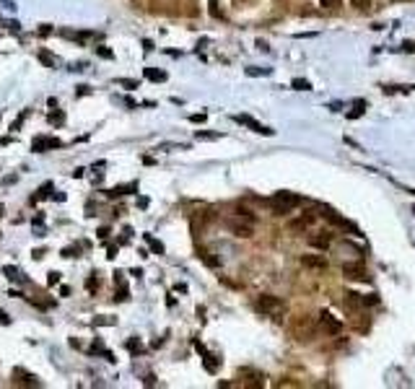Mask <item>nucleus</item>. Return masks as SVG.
I'll return each instance as SVG.
<instances>
[{"label":"nucleus","instance_id":"nucleus-1","mask_svg":"<svg viewBox=\"0 0 415 389\" xmlns=\"http://www.w3.org/2000/svg\"><path fill=\"white\" fill-rule=\"evenodd\" d=\"M226 226L231 228V234L239 236V239H249L252 234H255V215H252L249 210L241 208L236 215H231V218L226 221Z\"/></svg>","mask_w":415,"mask_h":389},{"label":"nucleus","instance_id":"nucleus-2","mask_svg":"<svg viewBox=\"0 0 415 389\" xmlns=\"http://www.w3.org/2000/svg\"><path fill=\"white\" fill-rule=\"evenodd\" d=\"M255 309L265 317H273V319H280L285 314V301L278 299V296H270V293H262L260 299L255 301Z\"/></svg>","mask_w":415,"mask_h":389},{"label":"nucleus","instance_id":"nucleus-3","mask_svg":"<svg viewBox=\"0 0 415 389\" xmlns=\"http://www.w3.org/2000/svg\"><path fill=\"white\" fill-rule=\"evenodd\" d=\"M298 205H301V197H298V194H291V192H275L270 197V208L278 215L291 213L293 208H298Z\"/></svg>","mask_w":415,"mask_h":389},{"label":"nucleus","instance_id":"nucleus-4","mask_svg":"<svg viewBox=\"0 0 415 389\" xmlns=\"http://www.w3.org/2000/svg\"><path fill=\"white\" fill-rule=\"evenodd\" d=\"M291 332L296 340H309L311 335H314V322H311V317H296L293 322H291Z\"/></svg>","mask_w":415,"mask_h":389},{"label":"nucleus","instance_id":"nucleus-5","mask_svg":"<svg viewBox=\"0 0 415 389\" xmlns=\"http://www.w3.org/2000/svg\"><path fill=\"white\" fill-rule=\"evenodd\" d=\"M55 148H63V140H60V138H52V135H39V138L31 140V151H34V153L55 151Z\"/></svg>","mask_w":415,"mask_h":389},{"label":"nucleus","instance_id":"nucleus-6","mask_svg":"<svg viewBox=\"0 0 415 389\" xmlns=\"http://www.w3.org/2000/svg\"><path fill=\"white\" fill-rule=\"evenodd\" d=\"M343 275L348 280H358V283H368V270L361 265V262H348V265H343Z\"/></svg>","mask_w":415,"mask_h":389},{"label":"nucleus","instance_id":"nucleus-7","mask_svg":"<svg viewBox=\"0 0 415 389\" xmlns=\"http://www.w3.org/2000/svg\"><path fill=\"white\" fill-rule=\"evenodd\" d=\"M234 122L244 125V128L255 130V132H260V135H273V132H275V130H270V128H265V125H260L255 117H249V114H236V117H234Z\"/></svg>","mask_w":415,"mask_h":389},{"label":"nucleus","instance_id":"nucleus-8","mask_svg":"<svg viewBox=\"0 0 415 389\" xmlns=\"http://www.w3.org/2000/svg\"><path fill=\"white\" fill-rule=\"evenodd\" d=\"M309 247L314 249H330L332 247V234L330 231H317V234H309Z\"/></svg>","mask_w":415,"mask_h":389},{"label":"nucleus","instance_id":"nucleus-9","mask_svg":"<svg viewBox=\"0 0 415 389\" xmlns=\"http://www.w3.org/2000/svg\"><path fill=\"white\" fill-rule=\"evenodd\" d=\"M319 327L325 329L327 335H338L340 329H343V324L338 322V319H332L330 312H322V314H319Z\"/></svg>","mask_w":415,"mask_h":389},{"label":"nucleus","instance_id":"nucleus-10","mask_svg":"<svg viewBox=\"0 0 415 389\" xmlns=\"http://www.w3.org/2000/svg\"><path fill=\"white\" fill-rule=\"evenodd\" d=\"M301 265L306 270H314V272H325L327 270V259H322V257H314V255H304L301 257Z\"/></svg>","mask_w":415,"mask_h":389},{"label":"nucleus","instance_id":"nucleus-11","mask_svg":"<svg viewBox=\"0 0 415 389\" xmlns=\"http://www.w3.org/2000/svg\"><path fill=\"white\" fill-rule=\"evenodd\" d=\"M325 218H327L330 223H335L338 228H343V231H353V234H355V226H353L350 221H345V218H340V215H338L335 210H325Z\"/></svg>","mask_w":415,"mask_h":389},{"label":"nucleus","instance_id":"nucleus-12","mask_svg":"<svg viewBox=\"0 0 415 389\" xmlns=\"http://www.w3.org/2000/svg\"><path fill=\"white\" fill-rule=\"evenodd\" d=\"M239 376L244 379L247 387H262V384H265V376H262L260 371H249V369H244V371H239Z\"/></svg>","mask_w":415,"mask_h":389},{"label":"nucleus","instance_id":"nucleus-13","mask_svg":"<svg viewBox=\"0 0 415 389\" xmlns=\"http://www.w3.org/2000/svg\"><path fill=\"white\" fill-rule=\"evenodd\" d=\"M314 221H317V215L309 210V213H304L298 221H293V223H291V228H293V231H306V228H309L311 223H314Z\"/></svg>","mask_w":415,"mask_h":389},{"label":"nucleus","instance_id":"nucleus-14","mask_svg":"<svg viewBox=\"0 0 415 389\" xmlns=\"http://www.w3.org/2000/svg\"><path fill=\"white\" fill-rule=\"evenodd\" d=\"M195 348L200 350V356H203V361H205V369L210 371V374H215V369H218V361H215V356H210V353H208L200 342H195Z\"/></svg>","mask_w":415,"mask_h":389},{"label":"nucleus","instance_id":"nucleus-15","mask_svg":"<svg viewBox=\"0 0 415 389\" xmlns=\"http://www.w3.org/2000/svg\"><path fill=\"white\" fill-rule=\"evenodd\" d=\"M145 78H148V81H153V83H161V81H166V73L164 70H156V67H145Z\"/></svg>","mask_w":415,"mask_h":389},{"label":"nucleus","instance_id":"nucleus-16","mask_svg":"<svg viewBox=\"0 0 415 389\" xmlns=\"http://www.w3.org/2000/svg\"><path fill=\"white\" fill-rule=\"evenodd\" d=\"M3 272H5V275H8L10 280H16V283H26V278L21 275V272H18L16 267H10V265H5V267H3Z\"/></svg>","mask_w":415,"mask_h":389},{"label":"nucleus","instance_id":"nucleus-17","mask_svg":"<svg viewBox=\"0 0 415 389\" xmlns=\"http://www.w3.org/2000/svg\"><path fill=\"white\" fill-rule=\"evenodd\" d=\"M195 138H198V140H218V138H221V132H205V130H198V132H195Z\"/></svg>","mask_w":415,"mask_h":389},{"label":"nucleus","instance_id":"nucleus-18","mask_svg":"<svg viewBox=\"0 0 415 389\" xmlns=\"http://www.w3.org/2000/svg\"><path fill=\"white\" fill-rule=\"evenodd\" d=\"M145 242L151 244V249L156 252V255H164V244H161V242H156V239H153L151 234H145Z\"/></svg>","mask_w":415,"mask_h":389},{"label":"nucleus","instance_id":"nucleus-19","mask_svg":"<svg viewBox=\"0 0 415 389\" xmlns=\"http://www.w3.org/2000/svg\"><path fill=\"white\" fill-rule=\"evenodd\" d=\"M50 122H52V125H63V122H65V117L57 112V107H55V112H50Z\"/></svg>","mask_w":415,"mask_h":389},{"label":"nucleus","instance_id":"nucleus-20","mask_svg":"<svg viewBox=\"0 0 415 389\" xmlns=\"http://www.w3.org/2000/svg\"><path fill=\"white\" fill-rule=\"evenodd\" d=\"M200 257L205 259V265H210V267H218V259L210 257V252H200Z\"/></svg>","mask_w":415,"mask_h":389},{"label":"nucleus","instance_id":"nucleus-21","mask_svg":"<svg viewBox=\"0 0 415 389\" xmlns=\"http://www.w3.org/2000/svg\"><path fill=\"white\" fill-rule=\"evenodd\" d=\"M319 5L327 8V10H335V8L340 5V0H319Z\"/></svg>","mask_w":415,"mask_h":389},{"label":"nucleus","instance_id":"nucleus-22","mask_svg":"<svg viewBox=\"0 0 415 389\" xmlns=\"http://www.w3.org/2000/svg\"><path fill=\"white\" fill-rule=\"evenodd\" d=\"M117 83H120V86H125V88H130V91H133V88H138V81H133V78H120Z\"/></svg>","mask_w":415,"mask_h":389},{"label":"nucleus","instance_id":"nucleus-23","mask_svg":"<svg viewBox=\"0 0 415 389\" xmlns=\"http://www.w3.org/2000/svg\"><path fill=\"white\" fill-rule=\"evenodd\" d=\"M86 288H88V291H99V278L91 275V278L86 280Z\"/></svg>","mask_w":415,"mask_h":389},{"label":"nucleus","instance_id":"nucleus-24","mask_svg":"<svg viewBox=\"0 0 415 389\" xmlns=\"http://www.w3.org/2000/svg\"><path fill=\"white\" fill-rule=\"evenodd\" d=\"M39 60H42L44 65H47V67H55V60H52V57H50L47 52H39Z\"/></svg>","mask_w":415,"mask_h":389},{"label":"nucleus","instance_id":"nucleus-25","mask_svg":"<svg viewBox=\"0 0 415 389\" xmlns=\"http://www.w3.org/2000/svg\"><path fill=\"white\" fill-rule=\"evenodd\" d=\"M350 3H353L355 8H358V10H366L368 5H371V0H350Z\"/></svg>","mask_w":415,"mask_h":389},{"label":"nucleus","instance_id":"nucleus-26","mask_svg":"<svg viewBox=\"0 0 415 389\" xmlns=\"http://www.w3.org/2000/svg\"><path fill=\"white\" fill-rule=\"evenodd\" d=\"M293 86H296L298 91H309V88H311V86H309L306 81H301V78H296V81H293Z\"/></svg>","mask_w":415,"mask_h":389},{"label":"nucleus","instance_id":"nucleus-27","mask_svg":"<svg viewBox=\"0 0 415 389\" xmlns=\"http://www.w3.org/2000/svg\"><path fill=\"white\" fill-rule=\"evenodd\" d=\"M208 120V114L203 112V114H192V117H190V122H205Z\"/></svg>","mask_w":415,"mask_h":389},{"label":"nucleus","instance_id":"nucleus-28","mask_svg":"<svg viewBox=\"0 0 415 389\" xmlns=\"http://www.w3.org/2000/svg\"><path fill=\"white\" fill-rule=\"evenodd\" d=\"M128 348H130V353H135V350H140V342H138V340L133 337V340L128 342Z\"/></svg>","mask_w":415,"mask_h":389},{"label":"nucleus","instance_id":"nucleus-29","mask_svg":"<svg viewBox=\"0 0 415 389\" xmlns=\"http://www.w3.org/2000/svg\"><path fill=\"white\" fill-rule=\"evenodd\" d=\"M96 55H101V57H107V60H109V57H112V52H109L107 47H96Z\"/></svg>","mask_w":415,"mask_h":389},{"label":"nucleus","instance_id":"nucleus-30","mask_svg":"<svg viewBox=\"0 0 415 389\" xmlns=\"http://www.w3.org/2000/svg\"><path fill=\"white\" fill-rule=\"evenodd\" d=\"M63 257H78V247H75V249H73V247H70V249H65V252H63Z\"/></svg>","mask_w":415,"mask_h":389},{"label":"nucleus","instance_id":"nucleus-31","mask_svg":"<svg viewBox=\"0 0 415 389\" xmlns=\"http://www.w3.org/2000/svg\"><path fill=\"white\" fill-rule=\"evenodd\" d=\"M249 75H268L270 70H257V67H249V70H247Z\"/></svg>","mask_w":415,"mask_h":389},{"label":"nucleus","instance_id":"nucleus-32","mask_svg":"<svg viewBox=\"0 0 415 389\" xmlns=\"http://www.w3.org/2000/svg\"><path fill=\"white\" fill-rule=\"evenodd\" d=\"M55 283H60V272H50V285H55Z\"/></svg>","mask_w":415,"mask_h":389},{"label":"nucleus","instance_id":"nucleus-33","mask_svg":"<svg viewBox=\"0 0 415 389\" xmlns=\"http://www.w3.org/2000/svg\"><path fill=\"white\" fill-rule=\"evenodd\" d=\"M0 324H10V319H8V314L3 312V309H0Z\"/></svg>","mask_w":415,"mask_h":389},{"label":"nucleus","instance_id":"nucleus-34","mask_svg":"<svg viewBox=\"0 0 415 389\" xmlns=\"http://www.w3.org/2000/svg\"><path fill=\"white\" fill-rule=\"evenodd\" d=\"M109 259H114V257H117V247H114V244H109V255H107Z\"/></svg>","mask_w":415,"mask_h":389},{"label":"nucleus","instance_id":"nucleus-35","mask_svg":"<svg viewBox=\"0 0 415 389\" xmlns=\"http://www.w3.org/2000/svg\"><path fill=\"white\" fill-rule=\"evenodd\" d=\"M94 324H114V319H94Z\"/></svg>","mask_w":415,"mask_h":389},{"label":"nucleus","instance_id":"nucleus-36","mask_svg":"<svg viewBox=\"0 0 415 389\" xmlns=\"http://www.w3.org/2000/svg\"><path fill=\"white\" fill-rule=\"evenodd\" d=\"M236 3H252V0H236Z\"/></svg>","mask_w":415,"mask_h":389}]
</instances>
